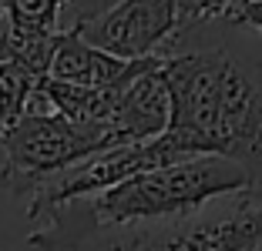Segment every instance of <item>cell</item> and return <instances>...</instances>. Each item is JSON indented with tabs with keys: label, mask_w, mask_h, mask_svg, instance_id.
<instances>
[{
	"label": "cell",
	"mask_w": 262,
	"mask_h": 251,
	"mask_svg": "<svg viewBox=\"0 0 262 251\" xmlns=\"http://www.w3.org/2000/svg\"><path fill=\"white\" fill-rule=\"evenodd\" d=\"M118 0H71L68 4V10L64 14L71 17V23L68 27H77V23H88V20H94V17H101L104 10H111Z\"/></svg>",
	"instance_id": "8fae6325"
},
{
	"label": "cell",
	"mask_w": 262,
	"mask_h": 251,
	"mask_svg": "<svg viewBox=\"0 0 262 251\" xmlns=\"http://www.w3.org/2000/svg\"><path fill=\"white\" fill-rule=\"evenodd\" d=\"M0 191H17V171L7 154V144H4V134H0Z\"/></svg>",
	"instance_id": "7c38bea8"
},
{
	"label": "cell",
	"mask_w": 262,
	"mask_h": 251,
	"mask_svg": "<svg viewBox=\"0 0 262 251\" xmlns=\"http://www.w3.org/2000/svg\"><path fill=\"white\" fill-rule=\"evenodd\" d=\"M31 235L37 251H262V194H242L219 218H175L155 224L104 228L77 198L37 221Z\"/></svg>",
	"instance_id": "7a4b0ae2"
},
{
	"label": "cell",
	"mask_w": 262,
	"mask_h": 251,
	"mask_svg": "<svg viewBox=\"0 0 262 251\" xmlns=\"http://www.w3.org/2000/svg\"><path fill=\"white\" fill-rule=\"evenodd\" d=\"M239 23H242V27H252V31L262 37V0H252V4H246V7H242Z\"/></svg>",
	"instance_id": "4fadbf2b"
},
{
	"label": "cell",
	"mask_w": 262,
	"mask_h": 251,
	"mask_svg": "<svg viewBox=\"0 0 262 251\" xmlns=\"http://www.w3.org/2000/svg\"><path fill=\"white\" fill-rule=\"evenodd\" d=\"M37 91V77L10 61H0V131H7L27 111Z\"/></svg>",
	"instance_id": "9c48e42d"
},
{
	"label": "cell",
	"mask_w": 262,
	"mask_h": 251,
	"mask_svg": "<svg viewBox=\"0 0 262 251\" xmlns=\"http://www.w3.org/2000/svg\"><path fill=\"white\" fill-rule=\"evenodd\" d=\"M57 40H61V27H37V23L4 14V20H0V61L17 64L40 81L51 74Z\"/></svg>",
	"instance_id": "ba28073f"
},
{
	"label": "cell",
	"mask_w": 262,
	"mask_h": 251,
	"mask_svg": "<svg viewBox=\"0 0 262 251\" xmlns=\"http://www.w3.org/2000/svg\"><path fill=\"white\" fill-rule=\"evenodd\" d=\"M195 158V151L188 147L185 137L162 131L158 137H145V141H128V144H115L108 151H98L91 158H84L81 164L57 171V174L37 181L27 191V218L40 221L44 214H51L54 208L68 205L77 198H91L101 191L115 188V184L128 181V178L151 171V167H165L175 161Z\"/></svg>",
	"instance_id": "5b68a950"
},
{
	"label": "cell",
	"mask_w": 262,
	"mask_h": 251,
	"mask_svg": "<svg viewBox=\"0 0 262 251\" xmlns=\"http://www.w3.org/2000/svg\"><path fill=\"white\" fill-rule=\"evenodd\" d=\"M4 4H7V17L37 23V27H57L71 0H4Z\"/></svg>",
	"instance_id": "30bf717a"
},
{
	"label": "cell",
	"mask_w": 262,
	"mask_h": 251,
	"mask_svg": "<svg viewBox=\"0 0 262 251\" xmlns=\"http://www.w3.org/2000/svg\"><path fill=\"white\" fill-rule=\"evenodd\" d=\"M74 31L128 61L155 57L178 34V0H118L111 10L77 23Z\"/></svg>",
	"instance_id": "8992f818"
},
{
	"label": "cell",
	"mask_w": 262,
	"mask_h": 251,
	"mask_svg": "<svg viewBox=\"0 0 262 251\" xmlns=\"http://www.w3.org/2000/svg\"><path fill=\"white\" fill-rule=\"evenodd\" d=\"M0 134H4V144H7V154L17 171V194H27L37 181L57 171H68L91 154L118 144L108 128L61 114L40 91H34L27 111Z\"/></svg>",
	"instance_id": "277c9868"
},
{
	"label": "cell",
	"mask_w": 262,
	"mask_h": 251,
	"mask_svg": "<svg viewBox=\"0 0 262 251\" xmlns=\"http://www.w3.org/2000/svg\"><path fill=\"white\" fill-rule=\"evenodd\" d=\"M4 14H7V4H4V0H0V20H4Z\"/></svg>",
	"instance_id": "5bb4252c"
},
{
	"label": "cell",
	"mask_w": 262,
	"mask_h": 251,
	"mask_svg": "<svg viewBox=\"0 0 262 251\" xmlns=\"http://www.w3.org/2000/svg\"><path fill=\"white\" fill-rule=\"evenodd\" d=\"M249 188H252V174L239 161L219 158V154H195L175 164L141 171L84 201L98 224L124 228V224L188 218L212 201L225 194H246Z\"/></svg>",
	"instance_id": "3957f363"
},
{
	"label": "cell",
	"mask_w": 262,
	"mask_h": 251,
	"mask_svg": "<svg viewBox=\"0 0 262 251\" xmlns=\"http://www.w3.org/2000/svg\"><path fill=\"white\" fill-rule=\"evenodd\" d=\"M155 57L128 61V57H118V54L84 40L74 27H64L47 77L64 81V84H81V87H115V84L131 81L135 74H141L145 67H151Z\"/></svg>",
	"instance_id": "52a82bcc"
},
{
	"label": "cell",
	"mask_w": 262,
	"mask_h": 251,
	"mask_svg": "<svg viewBox=\"0 0 262 251\" xmlns=\"http://www.w3.org/2000/svg\"><path fill=\"white\" fill-rule=\"evenodd\" d=\"M168 87V128L195 154L239 161L252 174L249 194H262V57L229 47H168L158 54Z\"/></svg>",
	"instance_id": "6da1fadb"
}]
</instances>
